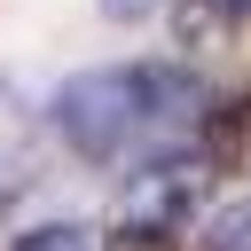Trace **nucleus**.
<instances>
[{
	"instance_id": "f257e3e1",
	"label": "nucleus",
	"mask_w": 251,
	"mask_h": 251,
	"mask_svg": "<svg viewBox=\"0 0 251 251\" xmlns=\"http://www.w3.org/2000/svg\"><path fill=\"white\" fill-rule=\"evenodd\" d=\"M55 133L86 165L126 157V141L141 133V71L133 63H94V71L63 78L55 86Z\"/></svg>"
},
{
	"instance_id": "f03ea898",
	"label": "nucleus",
	"mask_w": 251,
	"mask_h": 251,
	"mask_svg": "<svg viewBox=\"0 0 251 251\" xmlns=\"http://www.w3.org/2000/svg\"><path fill=\"white\" fill-rule=\"evenodd\" d=\"M204 180H212L204 157H157V165H141V173L126 180V227H157V235H173V227L204 204Z\"/></svg>"
},
{
	"instance_id": "7ed1b4c3",
	"label": "nucleus",
	"mask_w": 251,
	"mask_h": 251,
	"mask_svg": "<svg viewBox=\"0 0 251 251\" xmlns=\"http://www.w3.org/2000/svg\"><path fill=\"white\" fill-rule=\"evenodd\" d=\"M204 110H212V94L188 78V71H165V63H149L141 71V133H188V126H204Z\"/></svg>"
},
{
	"instance_id": "20e7f679",
	"label": "nucleus",
	"mask_w": 251,
	"mask_h": 251,
	"mask_svg": "<svg viewBox=\"0 0 251 251\" xmlns=\"http://www.w3.org/2000/svg\"><path fill=\"white\" fill-rule=\"evenodd\" d=\"M212 173H251V94H227L204 110V149H196Z\"/></svg>"
},
{
	"instance_id": "39448f33",
	"label": "nucleus",
	"mask_w": 251,
	"mask_h": 251,
	"mask_svg": "<svg viewBox=\"0 0 251 251\" xmlns=\"http://www.w3.org/2000/svg\"><path fill=\"white\" fill-rule=\"evenodd\" d=\"M235 24H243V0H173V39H180L188 55L227 47V39H235Z\"/></svg>"
},
{
	"instance_id": "423d86ee",
	"label": "nucleus",
	"mask_w": 251,
	"mask_h": 251,
	"mask_svg": "<svg viewBox=\"0 0 251 251\" xmlns=\"http://www.w3.org/2000/svg\"><path fill=\"white\" fill-rule=\"evenodd\" d=\"M204 251H251V196L204 220Z\"/></svg>"
},
{
	"instance_id": "0eeeda50",
	"label": "nucleus",
	"mask_w": 251,
	"mask_h": 251,
	"mask_svg": "<svg viewBox=\"0 0 251 251\" xmlns=\"http://www.w3.org/2000/svg\"><path fill=\"white\" fill-rule=\"evenodd\" d=\"M16 251H94V235H86V227H71V220H47V227L16 235Z\"/></svg>"
},
{
	"instance_id": "6e6552de",
	"label": "nucleus",
	"mask_w": 251,
	"mask_h": 251,
	"mask_svg": "<svg viewBox=\"0 0 251 251\" xmlns=\"http://www.w3.org/2000/svg\"><path fill=\"white\" fill-rule=\"evenodd\" d=\"M102 251H173V235H157V227H118Z\"/></svg>"
},
{
	"instance_id": "1a4fd4ad",
	"label": "nucleus",
	"mask_w": 251,
	"mask_h": 251,
	"mask_svg": "<svg viewBox=\"0 0 251 251\" xmlns=\"http://www.w3.org/2000/svg\"><path fill=\"white\" fill-rule=\"evenodd\" d=\"M157 0H102V16H118V24H133V16H149Z\"/></svg>"
},
{
	"instance_id": "9d476101",
	"label": "nucleus",
	"mask_w": 251,
	"mask_h": 251,
	"mask_svg": "<svg viewBox=\"0 0 251 251\" xmlns=\"http://www.w3.org/2000/svg\"><path fill=\"white\" fill-rule=\"evenodd\" d=\"M243 16H251V0H243Z\"/></svg>"
}]
</instances>
